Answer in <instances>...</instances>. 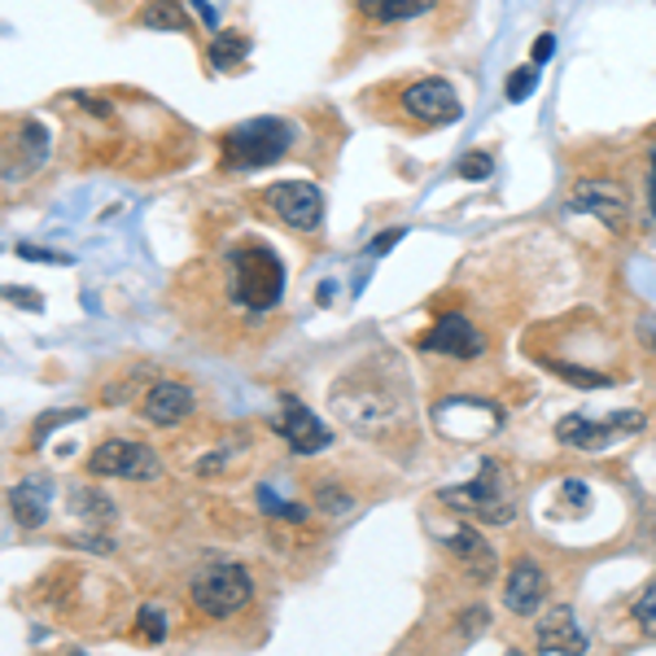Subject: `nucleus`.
I'll use <instances>...</instances> for the list:
<instances>
[{"label": "nucleus", "mask_w": 656, "mask_h": 656, "mask_svg": "<svg viewBox=\"0 0 656 656\" xmlns=\"http://www.w3.org/2000/svg\"><path fill=\"white\" fill-rule=\"evenodd\" d=\"M547 372H556L560 381H569V385H578V390H604V385H613L617 377L613 372H595V368H578V363H560V359H543Z\"/></svg>", "instance_id": "nucleus-21"}, {"label": "nucleus", "mask_w": 656, "mask_h": 656, "mask_svg": "<svg viewBox=\"0 0 656 656\" xmlns=\"http://www.w3.org/2000/svg\"><path fill=\"white\" fill-rule=\"evenodd\" d=\"M437 504L455 508V512H464L473 521H486V526H508L517 517V499L508 495V473H504L499 459H482V473L468 486L437 490Z\"/></svg>", "instance_id": "nucleus-4"}, {"label": "nucleus", "mask_w": 656, "mask_h": 656, "mask_svg": "<svg viewBox=\"0 0 656 656\" xmlns=\"http://www.w3.org/2000/svg\"><path fill=\"white\" fill-rule=\"evenodd\" d=\"M551 49H556V35H539V40H535V49H530L535 66H543L547 57H551Z\"/></svg>", "instance_id": "nucleus-34"}, {"label": "nucleus", "mask_w": 656, "mask_h": 656, "mask_svg": "<svg viewBox=\"0 0 656 656\" xmlns=\"http://www.w3.org/2000/svg\"><path fill=\"white\" fill-rule=\"evenodd\" d=\"M403 109H408L412 118H421V123H455V118L464 114L455 88H451L446 80H437V75L408 84V88H403Z\"/></svg>", "instance_id": "nucleus-12"}, {"label": "nucleus", "mask_w": 656, "mask_h": 656, "mask_svg": "<svg viewBox=\"0 0 656 656\" xmlns=\"http://www.w3.org/2000/svg\"><path fill=\"white\" fill-rule=\"evenodd\" d=\"M535 80H539V66H521V71H512V75L504 80L508 102H526V97L535 93Z\"/></svg>", "instance_id": "nucleus-26"}, {"label": "nucleus", "mask_w": 656, "mask_h": 656, "mask_svg": "<svg viewBox=\"0 0 656 656\" xmlns=\"http://www.w3.org/2000/svg\"><path fill=\"white\" fill-rule=\"evenodd\" d=\"M644 430V412H617L609 421H591V416H560L556 421V442L578 446V451H604L622 434Z\"/></svg>", "instance_id": "nucleus-7"}, {"label": "nucleus", "mask_w": 656, "mask_h": 656, "mask_svg": "<svg viewBox=\"0 0 656 656\" xmlns=\"http://www.w3.org/2000/svg\"><path fill=\"white\" fill-rule=\"evenodd\" d=\"M228 298L245 311H272L285 298V267L267 245L228 250Z\"/></svg>", "instance_id": "nucleus-3"}, {"label": "nucleus", "mask_w": 656, "mask_h": 656, "mask_svg": "<svg viewBox=\"0 0 656 656\" xmlns=\"http://www.w3.org/2000/svg\"><path fill=\"white\" fill-rule=\"evenodd\" d=\"M18 258H40V263H71L66 254H53V250H35V245H18Z\"/></svg>", "instance_id": "nucleus-33"}, {"label": "nucleus", "mask_w": 656, "mask_h": 656, "mask_svg": "<svg viewBox=\"0 0 656 656\" xmlns=\"http://www.w3.org/2000/svg\"><path fill=\"white\" fill-rule=\"evenodd\" d=\"M136 635H140L145 644H162V639H167V613L154 609V604H145V609L136 613Z\"/></svg>", "instance_id": "nucleus-24"}, {"label": "nucleus", "mask_w": 656, "mask_h": 656, "mask_svg": "<svg viewBox=\"0 0 656 656\" xmlns=\"http://www.w3.org/2000/svg\"><path fill=\"white\" fill-rule=\"evenodd\" d=\"M88 477H123V482H154L162 473V459L154 446L136 442V437H106L93 455H88Z\"/></svg>", "instance_id": "nucleus-6"}, {"label": "nucleus", "mask_w": 656, "mask_h": 656, "mask_svg": "<svg viewBox=\"0 0 656 656\" xmlns=\"http://www.w3.org/2000/svg\"><path fill=\"white\" fill-rule=\"evenodd\" d=\"M328 403L337 408V416L355 430V434H385L390 425H399L408 412H403V399L381 385V377L372 372H346L332 390H328Z\"/></svg>", "instance_id": "nucleus-2"}, {"label": "nucleus", "mask_w": 656, "mask_h": 656, "mask_svg": "<svg viewBox=\"0 0 656 656\" xmlns=\"http://www.w3.org/2000/svg\"><path fill=\"white\" fill-rule=\"evenodd\" d=\"M446 551H451V560L482 586V582H495V569H499V556H495V547L486 543L473 526H459L455 535H446Z\"/></svg>", "instance_id": "nucleus-15"}, {"label": "nucleus", "mask_w": 656, "mask_h": 656, "mask_svg": "<svg viewBox=\"0 0 656 656\" xmlns=\"http://www.w3.org/2000/svg\"><path fill=\"white\" fill-rule=\"evenodd\" d=\"M539 653H556V656L586 653V639H582V631H578V622H573V613L564 604L551 609L543 617V626H539Z\"/></svg>", "instance_id": "nucleus-17"}, {"label": "nucleus", "mask_w": 656, "mask_h": 656, "mask_svg": "<svg viewBox=\"0 0 656 656\" xmlns=\"http://www.w3.org/2000/svg\"><path fill=\"white\" fill-rule=\"evenodd\" d=\"M644 346H653L656 350V332H644Z\"/></svg>", "instance_id": "nucleus-38"}, {"label": "nucleus", "mask_w": 656, "mask_h": 656, "mask_svg": "<svg viewBox=\"0 0 656 656\" xmlns=\"http://www.w3.org/2000/svg\"><path fill=\"white\" fill-rule=\"evenodd\" d=\"M250 53H254V40L245 31H228V35H219L215 44H211V66L215 71H236Z\"/></svg>", "instance_id": "nucleus-20"}, {"label": "nucleus", "mask_w": 656, "mask_h": 656, "mask_svg": "<svg viewBox=\"0 0 656 656\" xmlns=\"http://www.w3.org/2000/svg\"><path fill=\"white\" fill-rule=\"evenodd\" d=\"M294 145H298V127L289 118L263 114V118H245L223 131L219 162L223 171H258V167H276Z\"/></svg>", "instance_id": "nucleus-1"}, {"label": "nucleus", "mask_w": 656, "mask_h": 656, "mask_svg": "<svg viewBox=\"0 0 656 656\" xmlns=\"http://www.w3.org/2000/svg\"><path fill=\"white\" fill-rule=\"evenodd\" d=\"M263 202L281 215V223L298 228V232H316L325 223V198L316 184L307 180H281V184H267Z\"/></svg>", "instance_id": "nucleus-8"}, {"label": "nucleus", "mask_w": 656, "mask_h": 656, "mask_svg": "<svg viewBox=\"0 0 656 656\" xmlns=\"http://www.w3.org/2000/svg\"><path fill=\"white\" fill-rule=\"evenodd\" d=\"M258 508H267V512L281 517V521H307V508H303V504H285V499H276V490H267V486H258Z\"/></svg>", "instance_id": "nucleus-25"}, {"label": "nucleus", "mask_w": 656, "mask_h": 656, "mask_svg": "<svg viewBox=\"0 0 656 656\" xmlns=\"http://www.w3.org/2000/svg\"><path fill=\"white\" fill-rule=\"evenodd\" d=\"M316 508L328 512V517H346V512L355 508V499H350L346 490H337V486H320V490H316Z\"/></svg>", "instance_id": "nucleus-27"}, {"label": "nucleus", "mask_w": 656, "mask_h": 656, "mask_svg": "<svg viewBox=\"0 0 656 656\" xmlns=\"http://www.w3.org/2000/svg\"><path fill=\"white\" fill-rule=\"evenodd\" d=\"M332 298H337V285H332V281H325V285H320V303H325V307H332Z\"/></svg>", "instance_id": "nucleus-36"}, {"label": "nucleus", "mask_w": 656, "mask_h": 656, "mask_svg": "<svg viewBox=\"0 0 656 656\" xmlns=\"http://www.w3.org/2000/svg\"><path fill=\"white\" fill-rule=\"evenodd\" d=\"M569 211H582V215H595L604 228L622 232L626 215H631V193L613 180H578L573 193H569Z\"/></svg>", "instance_id": "nucleus-10"}, {"label": "nucleus", "mask_w": 656, "mask_h": 656, "mask_svg": "<svg viewBox=\"0 0 656 656\" xmlns=\"http://www.w3.org/2000/svg\"><path fill=\"white\" fill-rule=\"evenodd\" d=\"M193 9H198V13H202V22H207V27H211V31H219V18H215V9H211V4H207V0H193Z\"/></svg>", "instance_id": "nucleus-35"}, {"label": "nucleus", "mask_w": 656, "mask_h": 656, "mask_svg": "<svg viewBox=\"0 0 656 656\" xmlns=\"http://www.w3.org/2000/svg\"><path fill=\"white\" fill-rule=\"evenodd\" d=\"M635 617H639V631H644L648 639H656V586H653V595H644V604L635 609Z\"/></svg>", "instance_id": "nucleus-31"}, {"label": "nucleus", "mask_w": 656, "mask_h": 656, "mask_svg": "<svg viewBox=\"0 0 656 656\" xmlns=\"http://www.w3.org/2000/svg\"><path fill=\"white\" fill-rule=\"evenodd\" d=\"M71 508L80 517H93V521H109L114 517V499L102 495V490H93V486H75L71 490Z\"/></svg>", "instance_id": "nucleus-22"}, {"label": "nucleus", "mask_w": 656, "mask_h": 656, "mask_svg": "<svg viewBox=\"0 0 656 656\" xmlns=\"http://www.w3.org/2000/svg\"><path fill=\"white\" fill-rule=\"evenodd\" d=\"M547 595V573L535 564V560H517L508 569V582H504V609L512 617H535L539 604Z\"/></svg>", "instance_id": "nucleus-14"}, {"label": "nucleus", "mask_w": 656, "mask_h": 656, "mask_svg": "<svg viewBox=\"0 0 656 656\" xmlns=\"http://www.w3.org/2000/svg\"><path fill=\"white\" fill-rule=\"evenodd\" d=\"M136 22L149 27V31H189V27H193L189 13H184V4H176V0H149V4L136 13Z\"/></svg>", "instance_id": "nucleus-19"}, {"label": "nucleus", "mask_w": 656, "mask_h": 656, "mask_svg": "<svg viewBox=\"0 0 656 656\" xmlns=\"http://www.w3.org/2000/svg\"><path fill=\"white\" fill-rule=\"evenodd\" d=\"M49 504H53V477H22L9 490V512L22 530H40L49 521Z\"/></svg>", "instance_id": "nucleus-16"}, {"label": "nucleus", "mask_w": 656, "mask_h": 656, "mask_svg": "<svg viewBox=\"0 0 656 656\" xmlns=\"http://www.w3.org/2000/svg\"><path fill=\"white\" fill-rule=\"evenodd\" d=\"M653 215H656V154H653Z\"/></svg>", "instance_id": "nucleus-37"}, {"label": "nucleus", "mask_w": 656, "mask_h": 656, "mask_svg": "<svg viewBox=\"0 0 656 656\" xmlns=\"http://www.w3.org/2000/svg\"><path fill=\"white\" fill-rule=\"evenodd\" d=\"M495 171V158L486 154V149H468L464 158H459V176L464 180H486Z\"/></svg>", "instance_id": "nucleus-28"}, {"label": "nucleus", "mask_w": 656, "mask_h": 656, "mask_svg": "<svg viewBox=\"0 0 656 656\" xmlns=\"http://www.w3.org/2000/svg\"><path fill=\"white\" fill-rule=\"evenodd\" d=\"M189 600L207 617H232L254 600V582L241 564H211L189 582Z\"/></svg>", "instance_id": "nucleus-5"}, {"label": "nucleus", "mask_w": 656, "mask_h": 656, "mask_svg": "<svg viewBox=\"0 0 656 656\" xmlns=\"http://www.w3.org/2000/svg\"><path fill=\"white\" fill-rule=\"evenodd\" d=\"M403 236H408V228H399V223H394V228H385V232H381V236L368 245V258H381V254H390V250H394Z\"/></svg>", "instance_id": "nucleus-30"}, {"label": "nucleus", "mask_w": 656, "mask_h": 656, "mask_svg": "<svg viewBox=\"0 0 656 656\" xmlns=\"http://www.w3.org/2000/svg\"><path fill=\"white\" fill-rule=\"evenodd\" d=\"M4 298H9L13 307H27V311H40V307H44L35 289H18V285H9V289H4Z\"/></svg>", "instance_id": "nucleus-32"}, {"label": "nucleus", "mask_w": 656, "mask_h": 656, "mask_svg": "<svg viewBox=\"0 0 656 656\" xmlns=\"http://www.w3.org/2000/svg\"><path fill=\"white\" fill-rule=\"evenodd\" d=\"M272 434L285 437L289 451H298V455H316V451H325L328 442H332L325 421L303 399H294V394L281 399V416H272Z\"/></svg>", "instance_id": "nucleus-9"}, {"label": "nucleus", "mask_w": 656, "mask_h": 656, "mask_svg": "<svg viewBox=\"0 0 656 656\" xmlns=\"http://www.w3.org/2000/svg\"><path fill=\"white\" fill-rule=\"evenodd\" d=\"M437 0H363L359 13L372 27H399V22H416L425 13H434Z\"/></svg>", "instance_id": "nucleus-18"}, {"label": "nucleus", "mask_w": 656, "mask_h": 656, "mask_svg": "<svg viewBox=\"0 0 656 656\" xmlns=\"http://www.w3.org/2000/svg\"><path fill=\"white\" fill-rule=\"evenodd\" d=\"M140 412H145L149 425L171 430V425H180V421H189V416L198 412V394H193L189 385H180V381H158V385L145 390Z\"/></svg>", "instance_id": "nucleus-13"}, {"label": "nucleus", "mask_w": 656, "mask_h": 656, "mask_svg": "<svg viewBox=\"0 0 656 656\" xmlns=\"http://www.w3.org/2000/svg\"><path fill=\"white\" fill-rule=\"evenodd\" d=\"M84 416H88V408H62V412L35 416V425H31V446H40L53 430H62V425H71V421H84Z\"/></svg>", "instance_id": "nucleus-23"}, {"label": "nucleus", "mask_w": 656, "mask_h": 656, "mask_svg": "<svg viewBox=\"0 0 656 656\" xmlns=\"http://www.w3.org/2000/svg\"><path fill=\"white\" fill-rule=\"evenodd\" d=\"M416 346L425 355H446V359H482L486 355V337L468 325L464 316H455V311L437 316V325L425 328Z\"/></svg>", "instance_id": "nucleus-11"}, {"label": "nucleus", "mask_w": 656, "mask_h": 656, "mask_svg": "<svg viewBox=\"0 0 656 656\" xmlns=\"http://www.w3.org/2000/svg\"><path fill=\"white\" fill-rule=\"evenodd\" d=\"M486 617H490V613H486L482 604H477V609H464V613H459V622H455L459 639H477V635L486 631Z\"/></svg>", "instance_id": "nucleus-29"}]
</instances>
